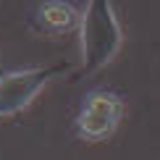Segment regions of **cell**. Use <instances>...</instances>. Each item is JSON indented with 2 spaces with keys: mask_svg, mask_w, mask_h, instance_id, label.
<instances>
[{
  "mask_svg": "<svg viewBox=\"0 0 160 160\" xmlns=\"http://www.w3.org/2000/svg\"><path fill=\"white\" fill-rule=\"evenodd\" d=\"M79 34H82L84 55L82 74H92L113 61V55L121 48V26H118V18L108 0H92L87 5Z\"/></svg>",
  "mask_w": 160,
  "mask_h": 160,
  "instance_id": "obj_1",
  "label": "cell"
},
{
  "mask_svg": "<svg viewBox=\"0 0 160 160\" xmlns=\"http://www.w3.org/2000/svg\"><path fill=\"white\" fill-rule=\"evenodd\" d=\"M68 71V63H55L45 68H26V71H11L0 76V116H13L24 110L37 92L50 82L52 76Z\"/></svg>",
  "mask_w": 160,
  "mask_h": 160,
  "instance_id": "obj_2",
  "label": "cell"
},
{
  "mask_svg": "<svg viewBox=\"0 0 160 160\" xmlns=\"http://www.w3.org/2000/svg\"><path fill=\"white\" fill-rule=\"evenodd\" d=\"M121 116H123V100L116 92H92L76 116L74 131L82 139L97 142V139H105L108 134H113Z\"/></svg>",
  "mask_w": 160,
  "mask_h": 160,
  "instance_id": "obj_3",
  "label": "cell"
},
{
  "mask_svg": "<svg viewBox=\"0 0 160 160\" xmlns=\"http://www.w3.org/2000/svg\"><path fill=\"white\" fill-rule=\"evenodd\" d=\"M74 18H76L74 8L66 3H45L37 13L39 29H45V32H66L74 26Z\"/></svg>",
  "mask_w": 160,
  "mask_h": 160,
  "instance_id": "obj_4",
  "label": "cell"
}]
</instances>
